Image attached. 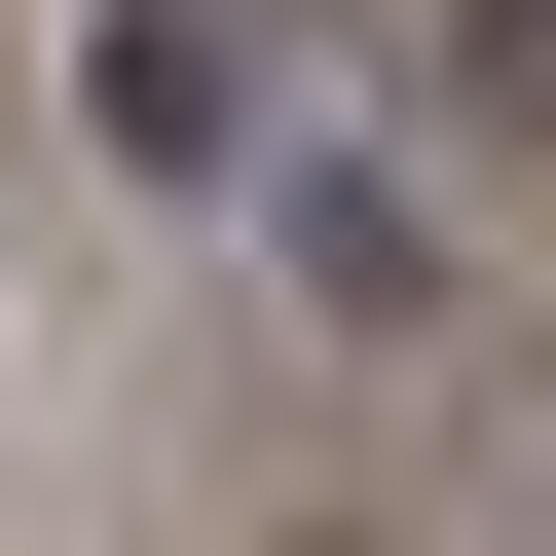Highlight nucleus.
Returning <instances> with one entry per match:
<instances>
[{"label": "nucleus", "mask_w": 556, "mask_h": 556, "mask_svg": "<svg viewBox=\"0 0 556 556\" xmlns=\"http://www.w3.org/2000/svg\"><path fill=\"white\" fill-rule=\"evenodd\" d=\"M75 149H112V186H260L298 112H260V38H223V0H112V38H75Z\"/></svg>", "instance_id": "f257e3e1"}, {"label": "nucleus", "mask_w": 556, "mask_h": 556, "mask_svg": "<svg viewBox=\"0 0 556 556\" xmlns=\"http://www.w3.org/2000/svg\"><path fill=\"white\" fill-rule=\"evenodd\" d=\"M260 260H298V334H408L445 298V186L408 149H260Z\"/></svg>", "instance_id": "f03ea898"}, {"label": "nucleus", "mask_w": 556, "mask_h": 556, "mask_svg": "<svg viewBox=\"0 0 556 556\" xmlns=\"http://www.w3.org/2000/svg\"><path fill=\"white\" fill-rule=\"evenodd\" d=\"M445 112H482V149H556V0H445Z\"/></svg>", "instance_id": "7ed1b4c3"}]
</instances>
